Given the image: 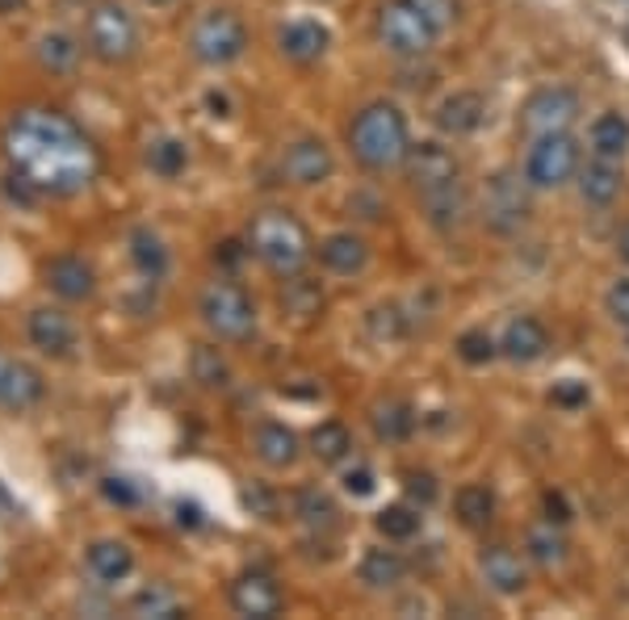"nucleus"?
<instances>
[{
	"label": "nucleus",
	"instance_id": "1",
	"mask_svg": "<svg viewBox=\"0 0 629 620\" xmlns=\"http://www.w3.org/2000/svg\"><path fill=\"white\" fill-rule=\"evenodd\" d=\"M9 155L30 185L80 189L93 176V148L59 113H21L9 126Z\"/></svg>",
	"mask_w": 629,
	"mask_h": 620
},
{
	"label": "nucleus",
	"instance_id": "2",
	"mask_svg": "<svg viewBox=\"0 0 629 620\" xmlns=\"http://www.w3.org/2000/svg\"><path fill=\"white\" fill-rule=\"evenodd\" d=\"M348 143H353V155L362 160L369 172H386L407 164V151H412V139H407V122L403 113L390 105V101H374L365 105L353 126H348Z\"/></svg>",
	"mask_w": 629,
	"mask_h": 620
},
{
	"label": "nucleus",
	"instance_id": "3",
	"mask_svg": "<svg viewBox=\"0 0 629 620\" xmlns=\"http://www.w3.org/2000/svg\"><path fill=\"white\" fill-rule=\"evenodd\" d=\"M248 247L277 273V277H294L306 261H311V235L306 226L286 214V210H265L256 214L248 226Z\"/></svg>",
	"mask_w": 629,
	"mask_h": 620
},
{
	"label": "nucleus",
	"instance_id": "4",
	"mask_svg": "<svg viewBox=\"0 0 629 620\" xmlns=\"http://www.w3.org/2000/svg\"><path fill=\"white\" fill-rule=\"evenodd\" d=\"M378 38L386 51H395L403 59H419L433 51L440 30L419 13L412 0H386L378 9Z\"/></svg>",
	"mask_w": 629,
	"mask_h": 620
},
{
	"label": "nucleus",
	"instance_id": "5",
	"mask_svg": "<svg viewBox=\"0 0 629 620\" xmlns=\"http://www.w3.org/2000/svg\"><path fill=\"white\" fill-rule=\"evenodd\" d=\"M478 214H483V226H487V231L516 235L520 226L529 223V214H534V206H529V181L508 169L496 172V176L483 185V206H478Z\"/></svg>",
	"mask_w": 629,
	"mask_h": 620
},
{
	"label": "nucleus",
	"instance_id": "6",
	"mask_svg": "<svg viewBox=\"0 0 629 620\" xmlns=\"http://www.w3.org/2000/svg\"><path fill=\"white\" fill-rule=\"evenodd\" d=\"M248 47V30L244 21L235 18L231 9H210L193 21L190 30V51L210 68H223V63H235Z\"/></svg>",
	"mask_w": 629,
	"mask_h": 620
},
{
	"label": "nucleus",
	"instance_id": "7",
	"mask_svg": "<svg viewBox=\"0 0 629 620\" xmlns=\"http://www.w3.org/2000/svg\"><path fill=\"white\" fill-rule=\"evenodd\" d=\"M579 143L571 139V131L562 134H541L534 139V148L525 155V181L529 189H562L567 181L579 176Z\"/></svg>",
	"mask_w": 629,
	"mask_h": 620
},
{
	"label": "nucleus",
	"instance_id": "8",
	"mask_svg": "<svg viewBox=\"0 0 629 620\" xmlns=\"http://www.w3.org/2000/svg\"><path fill=\"white\" fill-rule=\"evenodd\" d=\"M202 323L219 339H248L256 332V306L231 282H214L202 289Z\"/></svg>",
	"mask_w": 629,
	"mask_h": 620
},
{
	"label": "nucleus",
	"instance_id": "9",
	"mask_svg": "<svg viewBox=\"0 0 629 620\" xmlns=\"http://www.w3.org/2000/svg\"><path fill=\"white\" fill-rule=\"evenodd\" d=\"M579 118V96L562 84H550V89H537L525 110H520V131L529 139H541V134H562L575 126Z\"/></svg>",
	"mask_w": 629,
	"mask_h": 620
},
{
	"label": "nucleus",
	"instance_id": "10",
	"mask_svg": "<svg viewBox=\"0 0 629 620\" xmlns=\"http://www.w3.org/2000/svg\"><path fill=\"white\" fill-rule=\"evenodd\" d=\"M134 21L122 4H97L89 13V51L101 63H122L134 51Z\"/></svg>",
	"mask_w": 629,
	"mask_h": 620
},
{
	"label": "nucleus",
	"instance_id": "11",
	"mask_svg": "<svg viewBox=\"0 0 629 620\" xmlns=\"http://www.w3.org/2000/svg\"><path fill=\"white\" fill-rule=\"evenodd\" d=\"M407 181L416 189L419 197L428 193H440L449 185H461V164L458 155L440 143H419V148L407 151Z\"/></svg>",
	"mask_w": 629,
	"mask_h": 620
},
{
	"label": "nucleus",
	"instance_id": "12",
	"mask_svg": "<svg viewBox=\"0 0 629 620\" xmlns=\"http://www.w3.org/2000/svg\"><path fill=\"white\" fill-rule=\"evenodd\" d=\"M332 169H336V160H332V148L324 139H298L282 155V172L290 185H324Z\"/></svg>",
	"mask_w": 629,
	"mask_h": 620
},
{
	"label": "nucleus",
	"instance_id": "13",
	"mask_svg": "<svg viewBox=\"0 0 629 620\" xmlns=\"http://www.w3.org/2000/svg\"><path fill=\"white\" fill-rule=\"evenodd\" d=\"M483 118H487V101H483V93H470V89L449 93L437 110H433L437 131L449 134V139H466V134H475L478 126H483Z\"/></svg>",
	"mask_w": 629,
	"mask_h": 620
},
{
	"label": "nucleus",
	"instance_id": "14",
	"mask_svg": "<svg viewBox=\"0 0 629 620\" xmlns=\"http://www.w3.org/2000/svg\"><path fill=\"white\" fill-rule=\"evenodd\" d=\"M30 344L47 357H68L77 348V323L55 306H39L30 315Z\"/></svg>",
	"mask_w": 629,
	"mask_h": 620
},
{
	"label": "nucleus",
	"instance_id": "15",
	"mask_svg": "<svg viewBox=\"0 0 629 620\" xmlns=\"http://www.w3.org/2000/svg\"><path fill=\"white\" fill-rule=\"evenodd\" d=\"M231 608L252 620L277 617L282 612V587L273 583L268 575H244L240 583L231 587Z\"/></svg>",
	"mask_w": 629,
	"mask_h": 620
},
{
	"label": "nucleus",
	"instance_id": "16",
	"mask_svg": "<svg viewBox=\"0 0 629 620\" xmlns=\"http://www.w3.org/2000/svg\"><path fill=\"white\" fill-rule=\"evenodd\" d=\"M478 570H483V579L487 587L496 591V596H520L525 583H529V575H525V562L516 558L508 546H487L478 553Z\"/></svg>",
	"mask_w": 629,
	"mask_h": 620
},
{
	"label": "nucleus",
	"instance_id": "17",
	"mask_svg": "<svg viewBox=\"0 0 629 620\" xmlns=\"http://www.w3.org/2000/svg\"><path fill=\"white\" fill-rule=\"evenodd\" d=\"M546 348H550V332L534 315H516L504 327V339H499V353L516 360V365H534L537 357H546Z\"/></svg>",
	"mask_w": 629,
	"mask_h": 620
},
{
	"label": "nucleus",
	"instance_id": "18",
	"mask_svg": "<svg viewBox=\"0 0 629 620\" xmlns=\"http://www.w3.org/2000/svg\"><path fill=\"white\" fill-rule=\"evenodd\" d=\"M47 285H51V294H59L63 302H84V298H93L97 277L80 256H55V261L47 264Z\"/></svg>",
	"mask_w": 629,
	"mask_h": 620
},
{
	"label": "nucleus",
	"instance_id": "19",
	"mask_svg": "<svg viewBox=\"0 0 629 620\" xmlns=\"http://www.w3.org/2000/svg\"><path fill=\"white\" fill-rule=\"evenodd\" d=\"M84 566H89V575H93L97 583L114 587L122 583V579H131L134 553L126 541H93L89 553H84Z\"/></svg>",
	"mask_w": 629,
	"mask_h": 620
},
{
	"label": "nucleus",
	"instance_id": "20",
	"mask_svg": "<svg viewBox=\"0 0 629 620\" xmlns=\"http://www.w3.org/2000/svg\"><path fill=\"white\" fill-rule=\"evenodd\" d=\"M621 169H617V160H591L579 169V197L588 202V206H612L617 197H621Z\"/></svg>",
	"mask_w": 629,
	"mask_h": 620
},
{
	"label": "nucleus",
	"instance_id": "21",
	"mask_svg": "<svg viewBox=\"0 0 629 620\" xmlns=\"http://www.w3.org/2000/svg\"><path fill=\"white\" fill-rule=\"evenodd\" d=\"M277 47L294 63H315L327 51V30L319 21H306V18L290 21V26H282V34H277Z\"/></svg>",
	"mask_w": 629,
	"mask_h": 620
},
{
	"label": "nucleus",
	"instance_id": "22",
	"mask_svg": "<svg viewBox=\"0 0 629 620\" xmlns=\"http://www.w3.org/2000/svg\"><path fill=\"white\" fill-rule=\"evenodd\" d=\"M357 575H362V583L369 591H395L407 579V558L399 549H365Z\"/></svg>",
	"mask_w": 629,
	"mask_h": 620
},
{
	"label": "nucleus",
	"instance_id": "23",
	"mask_svg": "<svg viewBox=\"0 0 629 620\" xmlns=\"http://www.w3.org/2000/svg\"><path fill=\"white\" fill-rule=\"evenodd\" d=\"M319 261H324L332 273L353 277V273H362L365 264H369V247H365L362 235H353V231H336V235H327L324 247H319Z\"/></svg>",
	"mask_w": 629,
	"mask_h": 620
},
{
	"label": "nucleus",
	"instance_id": "24",
	"mask_svg": "<svg viewBox=\"0 0 629 620\" xmlns=\"http://www.w3.org/2000/svg\"><path fill=\"white\" fill-rule=\"evenodd\" d=\"M42 374L39 369H30V365H21V360H9V374L0 382V403L9 407V411H30L34 403L42 398Z\"/></svg>",
	"mask_w": 629,
	"mask_h": 620
},
{
	"label": "nucleus",
	"instance_id": "25",
	"mask_svg": "<svg viewBox=\"0 0 629 620\" xmlns=\"http://www.w3.org/2000/svg\"><path fill=\"white\" fill-rule=\"evenodd\" d=\"M588 143H591V155H600V160H621L629 148V122L621 113H600V118L591 122Z\"/></svg>",
	"mask_w": 629,
	"mask_h": 620
},
{
	"label": "nucleus",
	"instance_id": "26",
	"mask_svg": "<svg viewBox=\"0 0 629 620\" xmlns=\"http://www.w3.org/2000/svg\"><path fill=\"white\" fill-rule=\"evenodd\" d=\"M252 449H256V457H261L265 466H277V470H282V466H290V461L298 457V436L290 433L286 424H261Z\"/></svg>",
	"mask_w": 629,
	"mask_h": 620
},
{
	"label": "nucleus",
	"instance_id": "27",
	"mask_svg": "<svg viewBox=\"0 0 629 620\" xmlns=\"http://www.w3.org/2000/svg\"><path fill=\"white\" fill-rule=\"evenodd\" d=\"M131 261L148 282H160V277L169 273V247H164V240H160L155 231L139 226L131 235Z\"/></svg>",
	"mask_w": 629,
	"mask_h": 620
},
{
	"label": "nucleus",
	"instance_id": "28",
	"mask_svg": "<svg viewBox=\"0 0 629 620\" xmlns=\"http://www.w3.org/2000/svg\"><path fill=\"white\" fill-rule=\"evenodd\" d=\"M454 511H458V520L466 528H487L496 520V495H491V487H483V482H466L454 495Z\"/></svg>",
	"mask_w": 629,
	"mask_h": 620
},
{
	"label": "nucleus",
	"instance_id": "29",
	"mask_svg": "<svg viewBox=\"0 0 629 620\" xmlns=\"http://www.w3.org/2000/svg\"><path fill=\"white\" fill-rule=\"evenodd\" d=\"M374 433H378V440L399 445V440H407V436L416 433V411L403 398H386V403L374 407Z\"/></svg>",
	"mask_w": 629,
	"mask_h": 620
},
{
	"label": "nucleus",
	"instance_id": "30",
	"mask_svg": "<svg viewBox=\"0 0 629 620\" xmlns=\"http://www.w3.org/2000/svg\"><path fill=\"white\" fill-rule=\"evenodd\" d=\"M419 202L428 210V223L440 226V231H458V226L466 223V189L461 185L428 193V197H419Z\"/></svg>",
	"mask_w": 629,
	"mask_h": 620
},
{
	"label": "nucleus",
	"instance_id": "31",
	"mask_svg": "<svg viewBox=\"0 0 629 620\" xmlns=\"http://www.w3.org/2000/svg\"><path fill=\"white\" fill-rule=\"evenodd\" d=\"M311 453H315V461H324V466H341L344 457L353 453V436H348L344 424L327 419V424H319V428L311 433Z\"/></svg>",
	"mask_w": 629,
	"mask_h": 620
},
{
	"label": "nucleus",
	"instance_id": "32",
	"mask_svg": "<svg viewBox=\"0 0 629 620\" xmlns=\"http://www.w3.org/2000/svg\"><path fill=\"white\" fill-rule=\"evenodd\" d=\"M80 59V47L72 34H63V30H51V34L39 38V63L47 68V72L55 75H68L72 68H77Z\"/></svg>",
	"mask_w": 629,
	"mask_h": 620
},
{
	"label": "nucleus",
	"instance_id": "33",
	"mask_svg": "<svg viewBox=\"0 0 629 620\" xmlns=\"http://www.w3.org/2000/svg\"><path fill=\"white\" fill-rule=\"evenodd\" d=\"M148 169L164 181H176L190 169V148L181 139H155V143H148Z\"/></svg>",
	"mask_w": 629,
	"mask_h": 620
},
{
	"label": "nucleus",
	"instance_id": "34",
	"mask_svg": "<svg viewBox=\"0 0 629 620\" xmlns=\"http://www.w3.org/2000/svg\"><path fill=\"white\" fill-rule=\"evenodd\" d=\"M525 546H529V558H534L537 566H562L567 562V541H562V532H558V525H537L529 528V537H525Z\"/></svg>",
	"mask_w": 629,
	"mask_h": 620
},
{
	"label": "nucleus",
	"instance_id": "35",
	"mask_svg": "<svg viewBox=\"0 0 629 620\" xmlns=\"http://www.w3.org/2000/svg\"><path fill=\"white\" fill-rule=\"evenodd\" d=\"M378 532L386 541H412L419 532V511L407 508V504H395V508L378 511Z\"/></svg>",
	"mask_w": 629,
	"mask_h": 620
},
{
	"label": "nucleus",
	"instance_id": "36",
	"mask_svg": "<svg viewBox=\"0 0 629 620\" xmlns=\"http://www.w3.org/2000/svg\"><path fill=\"white\" fill-rule=\"evenodd\" d=\"M131 612H134V617H160V620H169V617H176L181 608H176V596H172L169 587L152 583V587H143V591H139V596L131 600Z\"/></svg>",
	"mask_w": 629,
	"mask_h": 620
},
{
	"label": "nucleus",
	"instance_id": "37",
	"mask_svg": "<svg viewBox=\"0 0 629 620\" xmlns=\"http://www.w3.org/2000/svg\"><path fill=\"white\" fill-rule=\"evenodd\" d=\"M298 516H303L306 528H332L341 511H336V504L327 499L324 490H303L298 495Z\"/></svg>",
	"mask_w": 629,
	"mask_h": 620
},
{
	"label": "nucleus",
	"instance_id": "38",
	"mask_svg": "<svg viewBox=\"0 0 629 620\" xmlns=\"http://www.w3.org/2000/svg\"><path fill=\"white\" fill-rule=\"evenodd\" d=\"M193 377L202 386H227V360L219 357V348H197L193 353Z\"/></svg>",
	"mask_w": 629,
	"mask_h": 620
},
{
	"label": "nucleus",
	"instance_id": "39",
	"mask_svg": "<svg viewBox=\"0 0 629 620\" xmlns=\"http://www.w3.org/2000/svg\"><path fill=\"white\" fill-rule=\"evenodd\" d=\"M499 353V344L487 332H461L458 336V357L466 365H487V360Z\"/></svg>",
	"mask_w": 629,
	"mask_h": 620
},
{
	"label": "nucleus",
	"instance_id": "40",
	"mask_svg": "<svg viewBox=\"0 0 629 620\" xmlns=\"http://www.w3.org/2000/svg\"><path fill=\"white\" fill-rule=\"evenodd\" d=\"M412 4H416L419 13L437 26L440 34H445V30L454 26V18H458V4H454V0H412Z\"/></svg>",
	"mask_w": 629,
	"mask_h": 620
},
{
	"label": "nucleus",
	"instance_id": "41",
	"mask_svg": "<svg viewBox=\"0 0 629 620\" xmlns=\"http://www.w3.org/2000/svg\"><path fill=\"white\" fill-rule=\"evenodd\" d=\"M605 306H609V315L617 327H629V277L609 285V294H605Z\"/></svg>",
	"mask_w": 629,
	"mask_h": 620
},
{
	"label": "nucleus",
	"instance_id": "42",
	"mask_svg": "<svg viewBox=\"0 0 629 620\" xmlns=\"http://www.w3.org/2000/svg\"><path fill=\"white\" fill-rule=\"evenodd\" d=\"M244 504L252 508V516H265V520L277 516V499H273V490H268L265 482H252V487L244 490Z\"/></svg>",
	"mask_w": 629,
	"mask_h": 620
},
{
	"label": "nucleus",
	"instance_id": "43",
	"mask_svg": "<svg viewBox=\"0 0 629 620\" xmlns=\"http://www.w3.org/2000/svg\"><path fill=\"white\" fill-rule=\"evenodd\" d=\"M101 490H105V499L118 504V508H134L139 504V490L131 487V478H105Z\"/></svg>",
	"mask_w": 629,
	"mask_h": 620
},
{
	"label": "nucleus",
	"instance_id": "44",
	"mask_svg": "<svg viewBox=\"0 0 629 620\" xmlns=\"http://www.w3.org/2000/svg\"><path fill=\"white\" fill-rule=\"evenodd\" d=\"M344 490L348 495H357V499H365V495H374V470L369 466H353V470H344Z\"/></svg>",
	"mask_w": 629,
	"mask_h": 620
},
{
	"label": "nucleus",
	"instance_id": "45",
	"mask_svg": "<svg viewBox=\"0 0 629 620\" xmlns=\"http://www.w3.org/2000/svg\"><path fill=\"white\" fill-rule=\"evenodd\" d=\"M407 495H412V499H419V504H424V508H428V504H433V499H437V478H433V474H407Z\"/></svg>",
	"mask_w": 629,
	"mask_h": 620
},
{
	"label": "nucleus",
	"instance_id": "46",
	"mask_svg": "<svg viewBox=\"0 0 629 620\" xmlns=\"http://www.w3.org/2000/svg\"><path fill=\"white\" fill-rule=\"evenodd\" d=\"M550 398L558 407H584V403H588V386H579V382H558Z\"/></svg>",
	"mask_w": 629,
	"mask_h": 620
},
{
	"label": "nucleus",
	"instance_id": "47",
	"mask_svg": "<svg viewBox=\"0 0 629 620\" xmlns=\"http://www.w3.org/2000/svg\"><path fill=\"white\" fill-rule=\"evenodd\" d=\"M541 511H546V520L558 528L571 520V508H567V499H562L558 490H546V495H541Z\"/></svg>",
	"mask_w": 629,
	"mask_h": 620
},
{
	"label": "nucleus",
	"instance_id": "48",
	"mask_svg": "<svg viewBox=\"0 0 629 620\" xmlns=\"http://www.w3.org/2000/svg\"><path fill=\"white\" fill-rule=\"evenodd\" d=\"M214 256H219L223 264H235V261H240V244H223L219 252H214Z\"/></svg>",
	"mask_w": 629,
	"mask_h": 620
},
{
	"label": "nucleus",
	"instance_id": "49",
	"mask_svg": "<svg viewBox=\"0 0 629 620\" xmlns=\"http://www.w3.org/2000/svg\"><path fill=\"white\" fill-rule=\"evenodd\" d=\"M617 256H621V261L629 264V223H626V231L617 235Z\"/></svg>",
	"mask_w": 629,
	"mask_h": 620
},
{
	"label": "nucleus",
	"instance_id": "50",
	"mask_svg": "<svg viewBox=\"0 0 629 620\" xmlns=\"http://www.w3.org/2000/svg\"><path fill=\"white\" fill-rule=\"evenodd\" d=\"M26 9V0H0V18H9V13H21Z\"/></svg>",
	"mask_w": 629,
	"mask_h": 620
},
{
	"label": "nucleus",
	"instance_id": "51",
	"mask_svg": "<svg viewBox=\"0 0 629 620\" xmlns=\"http://www.w3.org/2000/svg\"><path fill=\"white\" fill-rule=\"evenodd\" d=\"M176 516H181V525H197V508H185V504H181Z\"/></svg>",
	"mask_w": 629,
	"mask_h": 620
},
{
	"label": "nucleus",
	"instance_id": "52",
	"mask_svg": "<svg viewBox=\"0 0 629 620\" xmlns=\"http://www.w3.org/2000/svg\"><path fill=\"white\" fill-rule=\"evenodd\" d=\"M4 374H9V360L0 357V382H4Z\"/></svg>",
	"mask_w": 629,
	"mask_h": 620
},
{
	"label": "nucleus",
	"instance_id": "53",
	"mask_svg": "<svg viewBox=\"0 0 629 620\" xmlns=\"http://www.w3.org/2000/svg\"><path fill=\"white\" fill-rule=\"evenodd\" d=\"M152 4H164V0H152Z\"/></svg>",
	"mask_w": 629,
	"mask_h": 620
},
{
	"label": "nucleus",
	"instance_id": "54",
	"mask_svg": "<svg viewBox=\"0 0 629 620\" xmlns=\"http://www.w3.org/2000/svg\"><path fill=\"white\" fill-rule=\"evenodd\" d=\"M626 339H629V327H626Z\"/></svg>",
	"mask_w": 629,
	"mask_h": 620
}]
</instances>
